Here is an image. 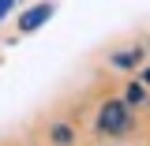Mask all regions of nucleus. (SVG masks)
Masks as SVG:
<instances>
[{"instance_id":"6","label":"nucleus","mask_w":150,"mask_h":146,"mask_svg":"<svg viewBox=\"0 0 150 146\" xmlns=\"http://www.w3.org/2000/svg\"><path fill=\"white\" fill-rule=\"evenodd\" d=\"M146 83H150V71H146Z\"/></svg>"},{"instance_id":"1","label":"nucleus","mask_w":150,"mask_h":146,"mask_svg":"<svg viewBox=\"0 0 150 146\" xmlns=\"http://www.w3.org/2000/svg\"><path fill=\"white\" fill-rule=\"evenodd\" d=\"M131 124V112L124 101H105V109H101V116H98V128L109 131V135H120V131H128Z\"/></svg>"},{"instance_id":"3","label":"nucleus","mask_w":150,"mask_h":146,"mask_svg":"<svg viewBox=\"0 0 150 146\" xmlns=\"http://www.w3.org/2000/svg\"><path fill=\"white\" fill-rule=\"evenodd\" d=\"M139 60V49H128V53H116V64L120 68H128V64H135Z\"/></svg>"},{"instance_id":"5","label":"nucleus","mask_w":150,"mask_h":146,"mask_svg":"<svg viewBox=\"0 0 150 146\" xmlns=\"http://www.w3.org/2000/svg\"><path fill=\"white\" fill-rule=\"evenodd\" d=\"M8 8H11V0H0V19L8 15Z\"/></svg>"},{"instance_id":"2","label":"nucleus","mask_w":150,"mask_h":146,"mask_svg":"<svg viewBox=\"0 0 150 146\" xmlns=\"http://www.w3.org/2000/svg\"><path fill=\"white\" fill-rule=\"evenodd\" d=\"M49 15H53V4H38V8H30L26 15L19 19V26H23V30H38V26H41Z\"/></svg>"},{"instance_id":"4","label":"nucleus","mask_w":150,"mask_h":146,"mask_svg":"<svg viewBox=\"0 0 150 146\" xmlns=\"http://www.w3.org/2000/svg\"><path fill=\"white\" fill-rule=\"evenodd\" d=\"M53 139H56V142H68V139H71V131H68V128H56Z\"/></svg>"}]
</instances>
